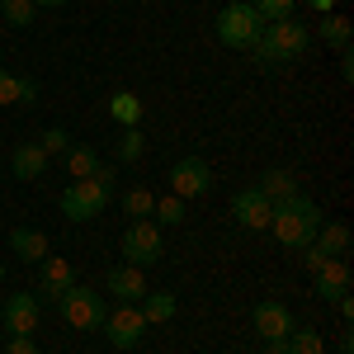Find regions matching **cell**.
<instances>
[{
    "label": "cell",
    "instance_id": "6da1fadb",
    "mask_svg": "<svg viewBox=\"0 0 354 354\" xmlns=\"http://www.w3.org/2000/svg\"><path fill=\"white\" fill-rule=\"evenodd\" d=\"M312 48V28L298 24V19H274V24L260 28V38H255V66L260 71H279V66H288V62H298L302 53Z\"/></svg>",
    "mask_w": 354,
    "mask_h": 354
},
{
    "label": "cell",
    "instance_id": "7a4b0ae2",
    "mask_svg": "<svg viewBox=\"0 0 354 354\" xmlns=\"http://www.w3.org/2000/svg\"><path fill=\"white\" fill-rule=\"evenodd\" d=\"M322 208L312 203V198H302V194H293V198H283V203H274V218H270V232L279 245H288V250H302V245L317 241V227H322Z\"/></svg>",
    "mask_w": 354,
    "mask_h": 354
},
{
    "label": "cell",
    "instance_id": "3957f363",
    "mask_svg": "<svg viewBox=\"0 0 354 354\" xmlns=\"http://www.w3.org/2000/svg\"><path fill=\"white\" fill-rule=\"evenodd\" d=\"M109 198H113V170L100 165L90 180H71V185L62 189V218L90 222V218H100V213L109 208Z\"/></svg>",
    "mask_w": 354,
    "mask_h": 354
},
{
    "label": "cell",
    "instance_id": "277c9868",
    "mask_svg": "<svg viewBox=\"0 0 354 354\" xmlns=\"http://www.w3.org/2000/svg\"><path fill=\"white\" fill-rule=\"evenodd\" d=\"M57 307H62V322L71 330H100L104 326V293L100 288H85V283H71L62 298H57Z\"/></svg>",
    "mask_w": 354,
    "mask_h": 354
},
{
    "label": "cell",
    "instance_id": "5b68a950",
    "mask_svg": "<svg viewBox=\"0 0 354 354\" xmlns=\"http://www.w3.org/2000/svg\"><path fill=\"white\" fill-rule=\"evenodd\" d=\"M218 43L222 48H236V53H250L255 48V38H260V28H265V19L250 10V0H241V5H222L218 15Z\"/></svg>",
    "mask_w": 354,
    "mask_h": 354
},
{
    "label": "cell",
    "instance_id": "8992f818",
    "mask_svg": "<svg viewBox=\"0 0 354 354\" xmlns=\"http://www.w3.org/2000/svg\"><path fill=\"white\" fill-rule=\"evenodd\" d=\"M104 340H109L113 350H133L137 340L147 335V317H142V307L137 302H118V307H109L104 312Z\"/></svg>",
    "mask_w": 354,
    "mask_h": 354
},
{
    "label": "cell",
    "instance_id": "52a82bcc",
    "mask_svg": "<svg viewBox=\"0 0 354 354\" xmlns=\"http://www.w3.org/2000/svg\"><path fill=\"white\" fill-rule=\"evenodd\" d=\"M161 227L151 218L142 222H128V232H123V260L128 265H137V270H147V265H156L161 260Z\"/></svg>",
    "mask_w": 354,
    "mask_h": 354
},
{
    "label": "cell",
    "instance_id": "ba28073f",
    "mask_svg": "<svg viewBox=\"0 0 354 354\" xmlns=\"http://www.w3.org/2000/svg\"><path fill=\"white\" fill-rule=\"evenodd\" d=\"M208 189H213V165L203 156H180L170 165V194L175 198H203Z\"/></svg>",
    "mask_w": 354,
    "mask_h": 354
},
{
    "label": "cell",
    "instance_id": "9c48e42d",
    "mask_svg": "<svg viewBox=\"0 0 354 354\" xmlns=\"http://www.w3.org/2000/svg\"><path fill=\"white\" fill-rule=\"evenodd\" d=\"M232 218H236V227H245V232H270L274 203L255 189V185H245V189L232 194Z\"/></svg>",
    "mask_w": 354,
    "mask_h": 354
},
{
    "label": "cell",
    "instance_id": "30bf717a",
    "mask_svg": "<svg viewBox=\"0 0 354 354\" xmlns=\"http://www.w3.org/2000/svg\"><path fill=\"white\" fill-rule=\"evenodd\" d=\"M38 317H43L38 293H10L5 312H0V326H5V335H33L38 330Z\"/></svg>",
    "mask_w": 354,
    "mask_h": 354
},
{
    "label": "cell",
    "instance_id": "8fae6325",
    "mask_svg": "<svg viewBox=\"0 0 354 354\" xmlns=\"http://www.w3.org/2000/svg\"><path fill=\"white\" fill-rule=\"evenodd\" d=\"M71 283H76V265H71L66 255H48V260L38 265V302H43V298L57 302Z\"/></svg>",
    "mask_w": 354,
    "mask_h": 354
},
{
    "label": "cell",
    "instance_id": "7c38bea8",
    "mask_svg": "<svg viewBox=\"0 0 354 354\" xmlns=\"http://www.w3.org/2000/svg\"><path fill=\"white\" fill-rule=\"evenodd\" d=\"M250 322H255V335H260V340H283V335L293 330V312L279 298H265V302H255Z\"/></svg>",
    "mask_w": 354,
    "mask_h": 354
},
{
    "label": "cell",
    "instance_id": "4fadbf2b",
    "mask_svg": "<svg viewBox=\"0 0 354 354\" xmlns=\"http://www.w3.org/2000/svg\"><path fill=\"white\" fill-rule=\"evenodd\" d=\"M104 293H109L113 302H142V293H147V270H137V265H118V270H109V279H104Z\"/></svg>",
    "mask_w": 354,
    "mask_h": 354
},
{
    "label": "cell",
    "instance_id": "5bb4252c",
    "mask_svg": "<svg viewBox=\"0 0 354 354\" xmlns=\"http://www.w3.org/2000/svg\"><path fill=\"white\" fill-rule=\"evenodd\" d=\"M10 250H15L24 265H43V260L53 255V245H48V236H43L38 227H15V232H10Z\"/></svg>",
    "mask_w": 354,
    "mask_h": 354
},
{
    "label": "cell",
    "instance_id": "9a60e30c",
    "mask_svg": "<svg viewBox=\"0 0 354 354\" xmlns=\"http://www.w3.org/2000/svg\"><path fill=\"white\" fill-rule=\"evenodd\" d=\"M317 293H322L326 302L350 293V260H345V255H335V260H326V265L317 270Z\"/></svg>",
    "mask_w": 354,
    "mask_h": 354
},
{
    "label": "cell",
    "instance_id": "2e32d148",
    "mask_svg": "<svg viewBox=\"0 0 354 354\" xmlns=\"http://www.w3.org/2000/svg\"><path fill=\"white\" fill-rule=\"evenodd\" d=\"M10 170H15L19 180H43V170H48V151H43L38 142H19V147L10 151Z\"/></svg>",
    "mask_w": 354,
    "mask_h": 354
},
{
    "label": "cell",
    "instance_id": "e0dca14e",
    "mask_svg": "<svg viewBox=\"0 0 354 354\" xmlns=\"http://www.w3.org/2000/svg\"><path fill=\"white\" fill-rule=\"evenodd\" d=\"M255 189L265 194L270 203H283V198H293V194H298V175H293V170H283V165H274V170H265V175L255 180Z\"/></svg>",
    "mask_w": 354,
    "mask_h": 354
},
{
    "label": "cell",
    "instance_id": "ac0fdd59",
    "mask_svg": "<svg viewBox=\"0 0 354 354\" xmlns=\"http://www.w3.org/2000/svg\"><path fill=\"white\" fill-rule=\"evenodd\" d=\"M317 250L326 255V260H335V255H350V227L345 222H322L317 227Z\"/></svg>",
    "mask_w": 354,
    "mask_h": 354
},
{
    "label": "cell",
    "instance_id": "d6986e66",
    "mask_svg": "<svg viewBox=\"0 0 354 354\" xmlns=\"http://www.w3.org/2000/svg\"><path fill=\"white\" fill-rule=\"evenodd\" d=\"M142 113H147V104L137 100L133 90H113V95H109V118H113V123L137 128V123H142Z\"/></svg>",
    "mask_w": 354,
    "mask_h": 354
},
{
    "label": "cell",
    "instance_id": "ffe728a7",
    "mask_svg": "<svg viewBox=\"0 0 354 354\" xmlns=\"http://www.w3.org/2000/svg\"><path fill=\"white\" fill-rule=\"evenodd\" d=\"M62 156H66V175H71V180H90V175L100 170V151L85 147V142H71Z\"/></svg>",
    "mask_w": 354,
    "mask_h": 354
},
{
    "label": "cell",
    "instance_id": "44dd1931",
    "mask_svg": "<svg viewBox=\"0 0 354 354\" xmlns=\"http://www.w3.org/2000/svg\"><path fill=\"white\" fill-rule=\"evenodd\" d=\"M33 100H38V85L28 76H10L0 66V104H33Z\"/></svg>",
    "mask_w": 354,
    "mask_h": 354
},
{
    "label": "cell",
    "instance_id": "7402d4cb",
    "mask_svg": "<svg viewBox=\"0 0 354 354\" xmlns=\"http://www.w3.org/2000/svg\"><path fill=\"white\" fill-rule=\"evenodd\" d=\"M137 307H142L147 326H161V322H170V317H175V293H151V288H147Z\"/></svg>",
    "mask_w": 354,
    "mask_h": 354
},
{
    "label": "cell",
    "instance_id": "603a6c76",
    "mask_svg": "<svg viewBox=\"0 0 354 354\" xmlns=\"http://www.w3.org/2000/svg\"><path fill=\"white\" fill-rule=\"evenodd\" d=\"M317 33H322V43L326 48H350V19L345 15H322V24H317Z\"/></svg>",
    "mask_w": 354,
    "mask_h": 354
},
{
    "label": "cell",
    "instance_id": "cb8c5ba5",
    "mask_svg": "<svg viewBox=\"0 0 354 354\" xmlns=\"http://www.w3.org/2000/svg\"><path fill=\"white\" fill-rule=\"evenodd\" d=\"M283 350L288 354H322V335L312 326H293L288 335H283Z\"/></svg>",
    "mask_w": 354,
    "mask_h": 354
},
{
    "label": "cell",
    "instance_id": "d4e9b609",
    "mask_svg": "<svg viewBox=\"0 0 354 354\" xmlns=\"http://www.w3.org/2000/svg\"><path fill=\"white\" fill-rule=\"evenodd\" d=\"M151 218H156V227H180V222H185V198H175V194L156 198Z\"/></svg>",
    "mask_w": 354,
    "mask_h": 354
},
{
    "label": "cell",
    "instance_id": "484cf974",
    "mask_svg": "<svg viewBox=\"0 0 354 354\" xmlns=\"http://www.w3.org/2000/svg\"><path fill=\"white\" fill-rule=\"evenodd\" d=\"M123 208H128V218H133V222L151 218V208H156V194L137 185V189H128V194H123Z\"/></svg>",
    "mask_w": 354,
    "mask_h": 354
},
{
    "label": "cell",
    "instance_id": "4316f807",
    "mask_svg": "<svg viewBox=\"0 0 354 354\" xmlns=\"http://www.w3.org/2000/svg\"><path fill=\"white\" fill-rule=\"evenodd\" d=\"M250 10H255L265 24H274V19H293L298 0H250Z\"/></svg>",
    "mask_w": 354,
    "mask_h": 354
},
{
    "label": "cell",
    "instance_id": "83f0119b",
    "mask_svg": "<svg viewBox=\"0 0 354 354\" xmlns=\"http://www.w3.org/2000/svg\"><path fill=\"white\" fill-rule=\"evenodd\" d=\"M0 15H5L15 28H28L33 15H38V5H33V0H0Z\"/></svg>",
    "mask_w": 354,
    "mask_h": 354
},
{
    "label": "cell",
    "instance_id": "f1b7e54d",
    "mask_svg": "<svg viewBox=\"0 0 354 354\" xmlns=\"http://www.w3.org/2000/svg\"><path fill=\"white\" fill-rule=\"evenodd\" d=\"M142 151H147L142 128H123V137H118V161H142Z\"/></svg>",
    "mask_w": 354,
    "mask_h": 354
},
{
    "label": "cell",
    "instance_id": "f546056e",
    "mask_svg": "<svg viewBox=\"0 0 354 354\" xmlns=\"http://www.w3.org/2000/svg\"><path fill=\"white\" fill-rule=\"evenodd\" d=\"M38 147H43V151H48V161H53V156H62V151L71 147V133H66V128H48V133L38 137Z\"/></svg>",
    "mask_w": 354,
    "mask_h": 354
},
{
    "label": "cell",
    "instance_id": "4dcf8cb0",
    "mask_svg": "<svg viewBox=\"0 0 354 354\" xmlns=\"http://www.w3.org/2000/svg\"><path fill=\"white\" fill-rule=\"evenodd\" d=\"M0 350L5 354H38V345H33V335H10Z\"/></svg>",
    "mask_w": 354,
    "mask_h": 354
},
{
    "label": "cell",
    "instance_id": "1f68e13d",
    "mask_svg": "<svg viewBox=\"0 0 354 354\" xmlns=\"http://www.w3.org/2000/svg\"><path fill=\"white\" fill-rule=\"evenodd\" d=\"M302 265H307V270L317 274V270H322V265H326V255H322L317 245H302Z\"/></svg>",
    "mask_w": 354,
    "mask_h": 354
},
{
    "label": "cell",
    "instance_id": "d6a6232c",
    "mask_svg": "<svg viewBox=\"0 0 354 354\" xmlns=\"http://www.w3.org/2000/svg\"><path fill=\"white\" fill-rule=\"evenodd\" d=\"M335 307H340V326H350L354 322V298L345 293V298H335Z\"/></svg>",
    "mask_w": 354,
    "mask_h": 354
},
{
    "label": "cell",
    "instance_id": "836d02e7",
    "mask_svg": "<svg viewBox=\"0 0 354 354\" xmlns=\"http://www.w3.org/2000/svg\"><path fill=\"white\" fill-rule=\"evenodd\" d=\"M340 76H345V81L354 76V53H350V48H340Z\"/></svg>",
    "mask_w": 354,
    "mask_h": 354
},
{
    "label": "cell",
    "instance_id": "e575fe53",
    "mask_svg": "<svg viewBox=\"0 0 354 354\" xmlns=\"http://www.w3.org/2000/svg\"><path fill=\"white\" fill-rule=\"evenodd\" d=\"M307 5H312L317 15H335V0H307Z\"/></svg>",
    "mask_w": 354,
    "mask_h": 354
},
{
    "label": "cell",
    "instance_id": "d590c367",
    "mask_svg": "<svg viewBox=\"0 0 354 354\" xmlns=\"http://www.w3.org/2000/svg\"><path fill=\"white\" fill-rule=\"evenodd\" d=\"M265 354H288V350H283V340H265Z\"/></svg>",
    "mask_w": 354,
    "mask_h": 354
},
{
    "label": "cell",
    "instance_id": "8d00e7d4",
    "mask_svg": "<svg viewBox=\"0 0 354 354\" xmlns=\"http://www.w3.org/2000/svg\"><path fill=\"white\" fill-rule=\"evenodd\" d=\"M33 5H48V10H57V5H66V0H33Z\"/></svg>",
    "mask_w": 354,
    "mask_h": 354
},
{
    "label": "cell",
    "instance_id": "74e56055",
    "mask_svg": "<svg viewBox=\"0 0 354 354\" xmlns=\"http://www.w3.org/2000/svg\"><path fill=\"white\" fill-rule=\"evenodd\" d=\"M0 279H5V260H0Z\"/></svg>",
    "mask_w": 354,
    "mask_h": 354
},
{
    "label": "cell",
    "instance_id": "f35d334b",
    "mask_svg": "<svg viewBox=\"0 0 354 354\" xmlns=\"http://www.w3.org/2000/svg\"><path fill=\"white\" fill-rule=\"evenodd\" d=\"M0 345H5V326H0Z\"/></svg>",
    "mask_w": 354,
    "mask_h": 354
},
{
    "label": "cell",
    "instance_id": "ab89813d",
    "mask_svg": "<svg viewBox=\"0 0 354 354\" xmlns=\"http://www.w3.org/2000/svg\"><path fill=\"white\" fill-rule=\"evenodd\" d=\"M227 5H241V0H227Z\"/></svg>",
    "mask_w": 354,
    "mask_h": 354
}]
</instances>
